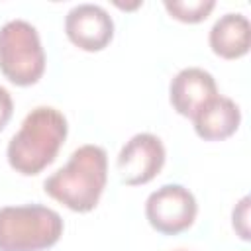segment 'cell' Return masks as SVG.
Wrapping results in <instances>:
<instances>
[{"mask_svg":"<svg viewBox=\"0 0 251 251\" xmlns=\"http://www.w3.org/2000/svg\"><path fill=\"white\" fill-rule=\"evenodd\" d=\"M0 71L18 86H31L43 76L45 51L29 22L10 20L0 27Z\"/></svg>","mask_w":251,"mask_h":251,"instance_id":"4","label":"cell"},{"mask_svg":"<svg viewBox=\"0 0 251 251\" xmlns=\"http://www.w3.org/2000/svg\"><path fill=\"white\" fill-rule=\"evenodd\" d=\"M194 131L204 141H222L235 133L241 122L239 106L227 96H214L194 116Z\"/></svg>","mask_w":251,"mask_h":251,"instance_id":"9","label":"cell"},{"mask_svg":"<svg viewBox=\"0 0 251 251\" xmlns=\"http://www.w3.org/2000/svg\"><path fill=\"white\" fill-rule=\"evenodd\" d=\"M214 96H218L216 80L208 71L200 67H188L178 71L169 86V98L173 108L180 116L190 120Z\"/></svg>","mask_w":251,"mask_h":251,"instance_id":"8","label":"cell"},{"mask_svg":"<svg viewBox=\"0 0 251 251\" xmlns=\"http://www.w3.org/2000/svg\"><path fill=\"white\" fill-rule=\"evenodd\" d=\"M65 33L82 51H102L114 37V20L98 4H76L65 18Z\"/></svg>","mask_w":251,"mask_h":251,"instance_id":"7","label":"cell"},{"mask_svg":"<svg viewBox=\"0 0 251 251\" xmlns=\"http://www.w3.org/2000/svg\"><path fill=\"white\" fill-rule=\"evenodd\" d=\"M67 118L51 106L33 108L10 139L6 157L10 167L25 176L41 173L51 165L67 137Z\"/></svg>","mask_w":251,"mask_h":251,"instance_id":"2","label":"cell"},{"mask_svg":"<svg viewBox=\"0 0 251 251\" xmlns=\"http://www.w3.org/2000/svg\"><path fill=\"white\" fill-rule=\"evenodd\" d=\"M231 224H233V229L237 231V235L247 241L249 239V196H243L239 200V204L233 208Z\"/></svg>","mask_w":251,"mask_h":251,"instance_id":"12","label":"cell"},{"mask_svg":"<svg viewBox=\"0 0 251 251\" xmlns=\"http://www.w3.org/2000/svg\"><path fill=\"white\" fill-rule=\"evenodd\" d=\"M176 251H186V249H176Z\"/></svg>","mask_w":251,"mask_h":251,"instance_id":"14","label":"cell"},{"mask_svg":"<svg viewBox=\"0 0 251 251\" xmlns=\"http://www.w3.org/2000/svg\"><path fill=\"white\" fill-rule=\"evenodd\" d=\"M165 10L178 22L198 24L214 10V0H165Z\"/></svg>","mask_w":251,"mask_h":251,"instance_id":"11","label":"cell"},{"mask_svg":"<svg viewBox=\"0 0 251 251\" xmlns=\"http://www.w3.org/2000/svg\"><path fill=\"white\" fill-rule=\"evenodd\" d=\"M63 235L61 216L41 204L0 208V251H45Z\"/></svg>","mask_w":251,"mask_h":251,"instance_id":"3","label":"cell"},{"mask_svg":"<svg viewBox=\"0 0 251 251\" xmlns=\"http://www.w3.org/2000/svg\"><path fill=\"white\" fill-rule=\"evenodd\" d=\"M165 145L153 133H135L122 147L116 167L120 178L127 186H137L153 180L165 165Z\"/></svg>","mask_w":251,"mask_h":251,"instance_id":"6","label":"cell"},{"mask_svg":"<svg viewBox=\"0 0 251 251\" xmlns=\"http://www.w3.org/2000/svg\"><path fill=\"white\" fill-rule=\"evenodd\" d=\"M210 47L224 59H237L249 51L251 25L241 12H227L216 20L208 35Z\"/></svg>","mask_w":251,"mask_h":251,"instance_id":"10","label":"cell"},{"mask_svg":"<svg viewBox=\"0 0 251 251\" xmlns=\"http://www.w3.org/2000/svg\"><path fill=\"white\" fill-rule=\"evenodd\" d=\"M12 112H14L12 96L4 86H0V131L8 126V122L12 118Z\"/></svg>","mask_w":251,"mask_h":251,"instance_id":"13","label":"cell"},{"mask_svg":"<svg viewBox=\"0 0 251 251\" xmlns=\"http://www.w3.org/2000/svg\"><path fill=\"white\" fill-rule=\"evenodd\" d=\"M108 180V155L100 145H80L65 167L45 178L43 190L73 212L96 208Z\"/></svg>","mask_w":251,"mask_h":251,"instance_id":"1","label":"cell"},{"mask_svg":"<svg viewBox=\"0 0 251 251\" xmlns=\"http://www.w3.org/2000/svg\"><path fill=\"white\" fill-rule=\"evenodd\" d=\"M196 212V198L182 184H163L145 202L147 222L163 235H176L188 229L194 224Z\"/></svg>","mask_w":251,"mask_h":251,"instance_id":"5","label":"cell"}]
</instances>
